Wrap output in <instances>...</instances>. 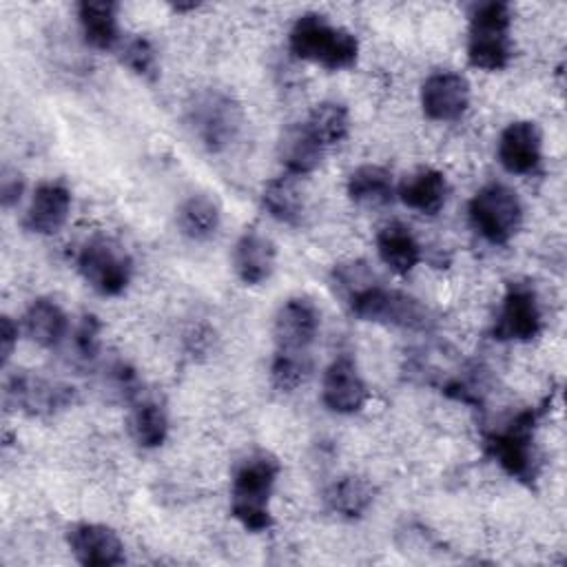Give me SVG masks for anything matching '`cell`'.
Masks as SVG:
<instances>
[{
    "label": "cell",
    "mask_w": 567,
    "mask_h": 567,
    "mask_svg": "<svg viewBox=\"0 0 567 567\" xmlns=\"http://www.w3.org/2000/svg\"><path fill=\"white\" fill-rule=\"evenodd\" d=\"M4 403L31 416L53 414L73 403V388L22 372L7 381Z\"/></svg>",
    "instance_id": "11"
},
{
    "label": "cell",
    "mask_w": 567,
    "mask_h": 567,
    "mask_svg": "<svg viewBox=\"0 0 567 567\" xmlns=\"http://www.w3.org/2000/svg\"><path fill=\"white\" fill-rule=\"evenodd\" d=\"M66 543L80 565L115 567L124 563V545L120 536L102 523H78L69 527Z\"/></svg>",
    "instance_id": "15"
},
{
    "label": "cell",
    "mask_w": 567,
    "mask_h": 567,
    "mask_svg": "<svg viewBox=\"0 0 567 567\" xmlns=\"http://www.w3.org/2000/svg\"><path fill=\"white\" fill-rule=\"evenodd\" d=\"M122 62L140 78L153 80L157 75V53L151 40L144 35H135L126 40L122 49Z\"/></svg>",
    "instance_id": "30"
},
{
    "label": "cell",
    "mask_w": 567,
    "mask_h": 567,
    "mask_svg": "<svg viewBox=\"0 0 567 567\" xmlns=\"http://www.w3.org/2000/svg\"><path fill=\"white\" fill-rule=\"evenodd\" d=\"M78 270L95 292L117 297L131 284L133 259L117 241L93 237L78 252Z\"/></svg>",
    "instance_id": "8"
},
{
    "label": "cell",
    "mask_w": 567,
    "mask_h": 567,
    "mask_svg": "<svg viewBox=\"0 0 567 567\" xmlns=\"http://www.w3.org/2000/svg\"><path fill=\"white\" fill-rule=\"evenodd\" d=\"M540 419L538 408H525L516 412L505 427L494 430L485 436L487 454L503 467L512 478L532 485L536 478V454L534 432Z\"/></svg>",
    "instance_id": "4"
},
{
    "label": "cell",
    "mask_w": 567,
    "mask_h": 567,
    "mask_svg": "<svg viewBox=\"0 0 567 567\" xmlns=\"http://www.w3.org/2000/svg\"><path fill=\"white\" fill-rule=\"evenodd\" d=\"M319 332V310L308 297L286 299L272 321L275 352L308 357V348Z\"/></svg>",
    "instance_id": "10"
},
{
    "label": "cell",
    "mask_w": 567,
    "mask_h": 567,
    "mask_svg": "<svg viewBox=\"0 0 567 567\" xmlns=\"http://www.w3.org/2000/svg\"><path fill=\"white\" fill-rule=\"evenodd\" d=\"M470 106V82L454 71H436L421 86V109L434 122L458 120Z\"/></svg>",
    "instance_id": "14"
},
{
    "label": "cell",
    "mask_w": 567,
    "mask_h": 567,
    "mask_svg": "<svg viewBox=\"0 0 567 567\" xmlns=\"http://www.w3.org/2000/svg\"><path fill=\"white\" fill-rule=\"evenodd\" d=\"M188 124L195 137L210 151H226L239 135L244 113L239 102L219 89H206L188 106Z\"/></svg>",
    "instance_id": "5"
},
{
    "label": "cell",
    "mask_w": 567,
    "mask_h": 567,
    "mask_svg": "<svg viewBox=\"0 0 567 567\" xmlns=\"http://www.w3.org/2000/svg\"><path fill=\"white\" fill-rule=\"evenodd\" d=\"M496 155L512 175H532L543 162V133L532 120H516L501 131Z\"/></svg>",
    "instance_id": "13"
},
{
    "label": "cell",
    "mask_w": 567,
    "mask_h": 567,
    "mask_svg": "<svg viewBox=\"0 0 567 567\" xmlns=\"http://www.w3.org/2000/svg\"><path fill=\"white\" fill-rule=\"evenodd\" d=\"M297 177L292 175H281V177H272L264 184L261 188V206L264 210L281 221V224H299L301 215H303V197L301 190L295 182Z\"/></svg>",
    "instance_id": "25"
},
{
    "label": "cell",
    "mask_w": 567,
    "mask_h": 567,
    "mask_svg": "<svg viewBox=\"0 0 567 567\" xmlns=\"http://www.w3.org/2000/svg\"><path fill=\"white\" fill-rule=\"evenodd\" d=\"M131 434L140 447H159L168 436V416L157 401H142L131 416Z\"/></svg>",
    "instance_id": "28"
},
{
    "label": "cell",
    "mask_w": 567,
    "mask_h": 567,
    "mask_svg": "<svg viewBox=\"0 0 567 567\" xmlns=\"http://www.w3.org/2000/svg\"><path fill=\"white\" fill-rule=\"evenodd\" d=\"M447 193V179L436 168H419L410 173L396 188L399 199L421 215H436L445 206Z\"/></svg>",
    "instance_id": "19"
},
{
    "label": "cell",
    "mask_w": 567,
    "mask_h": 567,
    "mask_svg": "<svg viewBox=\"0 0 567 567\" xmlns=\"http://www.w3.org/2000/svg\"><path fill=\"white\" fill-rule=\"evenodd\" d=\"M346 303L363 321L385 323L405 330H425L432 323L427 308L419 299L401 290H388L377 281L361 288Z\"/></svg>",
    "instance_id": "7"
},
{
    "label": "cell",
    "mask_w": 567,
    "mask_h": 567,
    "mask_svg": "<svg viewBox=\"0 0 567 567\" xmlns=\"http://www.w3.org/2000/svg\"><path fill=\"white\" fill-rule=\"evenodd\" d=\"M348 197L363 206H385L394 199L392 173L379 164H363L354 168L346 184Z\"/></svg>",
    "instance_id": "23"
},
{
    "label": "cell",
    "mask_w": 567,
    "mask_h": 567,
    "mask_svg": "<svg viewBox=\"0 0 567 567\" xmlns=\"http://www.w3.org/2000/svg\"><path fill=\"white\" fill-rule=\"evenodd\" d=\"M512 9L507 2H481L470 13L467 60L481 71H501L512 60Z\"/></svg>",
    "instance_id": "3"
},
{
    "label": "cell",
    "mask_w": 567,
    "mask_h": 567,
    "mask_svg": "<svg viewBox=\"0 0 567 567\" xmlns=\"http://www.w3.org/2000/svg\"><path fill=\"white\" fill-rule=\"evenodd\" d=\"M467 213L476 233L494 246L507 244L523 224V204L518 193L501 182L478 188L467 204Z\"/></svg>",
    "instance_id": "6"
},
{
    "label": "cell",
    "mask_w": 567,
    "mask_h": 567,
    "mask_svg": "<svg viewBox=\"0 0 567 567\" xmlns=\"http://www.w3.org/2000/svg\"><path fill=\"white\" fill-rule=\"evenodd\" d=\"M219 221H221L219 204L206 193L186 197L177 210L179 233L193 241H204L213 237L219 228Z\"/></svg>",
    "instance_id": "24"
},
{
    "label": "cell",
    "mask_w": 567,
    "mask_h": 567,
    "mask_svg": "<svg viewBox=\"0 0 567 567\" xmlns=\"http://www.w3.org/2000/svg\"><path fill=\"white\" fill-rule=\"evenodd\" d=\"M75 350L82 359H95L97 348H100V323L93 315L82 317L78 330H75Z\"/></svg>",
    "instance_id": "31"
},
{
    "label": "cell",
    "mask_w": 567,
    "mask_h": 567,
    "mask_svg": "<svg viewBox=\"0 0 567 567\" xmlns=\"http://www.w3.org/2000/svg\"><path fill=\"white\" fill-rule=\"evenodd\" d=\"M303 126L310 131V135L323 146H334L343 142L350 133V113L341 102H319Z\"/></svg>",
    "instance_id": "27"
},
{
    "label": "cell",
    "mask_w": 567,
    "mask_h": 567,
    "mask_svg": "<svg viewBox=\"0 0 567 567\" xmlns=\"http://www.w3.org/2000/svg\"><path fill=\"white\" fill-rule=\"evenodd\" d=\"M323 146L310 135L303 124L288 126L277 142V159L286 175L303 177L319 168L323 157Z\"/></svg>",
    "instance_id": "18"
},
{
    "label": "cell",
    "mask_w": 567,
    "mask_h": 567,
    "mask_svg": "<svg viewBox=\"0 0 567 567\" xmlns=\"http://www.w3.org/2000/svg\"><path fill=\"white\" fill-rule=\"evenodd\" d=\"M310 374V359L299 354H279L275 352V359L270 363V379L272 385L281 392H292L299 388L306 377Z\"/></svg>",
    "instance_id": "29"
},
{
    "label": "cell",
    "mask_w": 567,
    "mask_h": 567,
    "mask_svg": "<svg viewBox=\"0 0 567 567\" xmlns=\"http://www.w3.org/2000/svg\"><path fill=\"white\" fill-rule=\"evenodd\" d=\"M277 264V248L272 239L257 230H246L233 248V268L241 284L259 286L264 284Z\"/></svg>",
    "instance_id": "17"
},
{
    "label": "cell",
    "mask_w": 567,
    "mask_h": 567,
    "mask_svg": "<svg viewBox=\"0 0 567 567\" xmlns=\"http://www.w3.org/2000/svg\"><path fill=\"white\" fill-rule=\"evenodd\" d=\"M321 401L330 412L354 414L368 401V385L350 354H339L323 370Z\"/></svg>",
    "instance_id": "12"
},
{
    "label": "cell",
    "mask_w": 567,
    "mask_h": 567,
    "mask_svg": "<svg viewBox=\"0 0 567 567\" xmlns=\"http://www.w3.org/2000/svg\"><path fill=\"white\" fill-rule=\"evenodd\" d=\"M279 476V461L270 452H252L233 472L230 514L252 534L272 527L268 501Z\"/></svg>",
    "instance_id": "1"
},
{
    "label": "cell",
    "mask_w": 567,
    "mask_h": 567,
    "mask_svg": "<svg viewBox=\"0 0 567 567\" xmlns=\"http://www.w3.org/2000/svg\"><path fill=\"white\" fill-rule=\"evenodd\" d=\"M24 190V179L18 171L13 168H2V177H0V202L4 208H11L13 204L20 202Z\"/></svg>",
    "instance_id": "32"
},
{
    "label": "cell",
    "mask_w": 567,
    "mask_h": 567,
    "mask_svg": "<svg viewBox=\"0 0 567 567\" xmlns=\"http://www.w3.org/2000/svg\"><path fill=\"white\" fill-rule=\"evenodd\" d=\"M379 259L396 275H408L421 261V246L412 230L399 221L388 224L377 235Z\"/></svg>",
    "instance_id": "22"
},
{
    "label": "cell",
    "mask_w": 567,
    "mask_h": 567,
    "mask_svg": "<svg viewBox=\"0 0 567 567\" xmlns=\"http://www.w3.org/2000/svg\"><path fill=\"white\" fill-rule=\"evenodd\" d=\"M16 343H18V326L13 323L11 317L4 315L0 319V359H2V365L9 363Z\"/></svg>",
    "instance_id": "33"
},
{
    "label": "cell",
    "mask_w": 567,
    "mask_h": 567,
    "mask_svg": "<svg viewBox=\"0 0 567 567\" xmlns=\"http://www.w3.org/2000/svg\"><path fill=\"white\" fill-rule=\"evenodd\" d=\"M22 326L27 337L40 348H55L66 337L69 319L64 310L51 299H33L24 310Z\"/></svg>",
    "instance_id": "21"
},
{
    "label": "cell",
    "mask_w": 567,
    "mask_h": 567,
    "mask_svg": "<svg viewBox=\"0 0 567 567\" xmlns=\"http://www.w3.org/2000/svg\"><path fill=\"white\" fill-rule=\"evenodd\" d=\"M71 202V190L64 182H42L31 195L22 226L35 235H53L66 224Z\"/></svg>",
    "instance_id": "16"
},
{
    "label": "cell",
    "mask_w": 567,
    "mask_h": 567,
    "mask_svg": "<svg viewBox=\"0 0 567 567\" xmlns=\"http://www.w3.org/2000/svg\"><path fill=\"white\" fill-rule=\"evenodd\" d=\"M288 44L295 58L315 62L328 71H343L359 60V40L352 31L334 27L323 13L310 11L295 20Z\"/></svg>",
    "instance_id": "2"
},
{
    "label": "cell",
    "mask_w": 567,
    "mask_h": 567,
    "mask_svg": "<svg viewBox=\"0 0 567 567\" xmlns=\"http://www.w3.org/2000/svg\"><path fill=\"white\" fill-rule=\"evenodd\" d=\"M328 507L343 518H359L374 501V487L361 476H343L334 481L326 494Z\"/></svg>",
    "instance_id": "26"
},
{
    "label": "cell",
    "mask_w": 567,
    "mask_h": 567,
    "mask_svg": "<svg viewBox=\"0 0 567 567\" xmlns=\"http://www.w3.org/2000/svg\"><path fill=\"white\" fill-rule=\"evenodd\" d=\"M78 20L86 44L109 51L120 42L117 4L111 0H84L78 4Z\"/></svg>",
    "instance_id": "20"
},
{
    "label": "cell",
    "mask_w": 567,
    "mask_h": 567,
    "mask_svg": "<svg viewBox=\"0 0 567 567\" xmlns=\"http://www.w3.org/2000/svg\"><path fill=\"white\" fill-rule=\"evenodd\" d=\"M543 330V315L534 288L512 281L503 295L492 337L496 341H532Z\"/></svg>",
    "instance_id": "9"
}]
</instances>
